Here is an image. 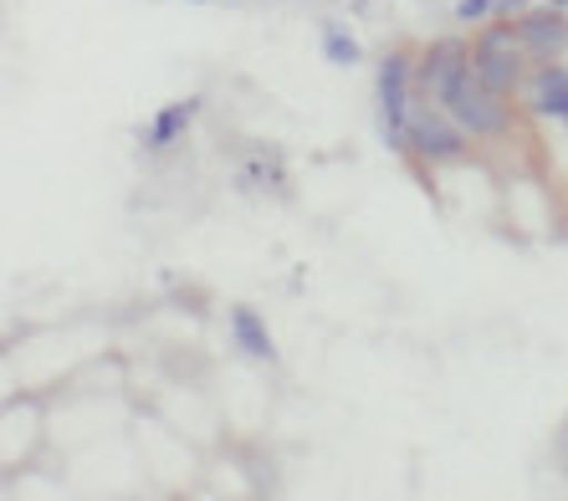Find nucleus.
Instances as JSON below:
<instances>
[{"label":"nucleus","mask_w":568,"mask_h":501,"mask_svg":"<svg viewBox=\"0 0 568 501\" xmlns=\"http://www.w3.org/2000/svg\"><path fill=\"white\" fill-rule=\"evenodd\" d=\"M532 0H497V21H517V16H528Z\"/></svg>","instance_id":"ddd939ff"},{"label":"nucleus","mask_w":568,"mask_h":501,"mask_svg":"<svg viewBox=\"0 0 568 501\" xmlns=\"http://www.w3.org/2000/svg\"><path fill=\"white\" fill-rule=\"evenodd\" d=\"M517 41L532 57V67L542 62H564L568 57V11H554L548 0L532 6L528 16H517Z\"/></svg>","instance_id":"0eeeda50"},{"label":"nucleus","mask_w":568,"mask_h":501,"mask_svg":"<svg viewBox=\"0 0 568 501\" xmlns=\"http://www.w3.org/2000/svg\"><path fill=\"white\" fill-rule=\"evenodd\" d=\"M415 57L420 52L395 47L374 67V119H379L384 149L399 159H410V113L420 103V93H415Z\"/></svg>","instance_id":"f257e3e1"},{"label":"nucleus","mask_w":568,"mask_h":501,"mask_svg":"<svg viewBox=\"0 0 568 501\" xmlns=\"http://www.w3.org/2000/svg\"><path fill=\"white\" fill-rule=\"evenodd\" d=\"M466 67H471V37L450 31V37L425 41L420 57H415V93H420L425 103H436L450 82L462 78Z\"/></svg>","instance_id":"39448f33"},{"label":"nucleus","mask_w":568,"mask_h":501,"mask_svg":"<svg viewBox=\"0 0 568 501\" xmlns=\"http://www.w3.org/2000/svg\"><path fill=\"white\" fill-rule=\"evenodd\" d=\"M205 113V98L190 93V98H174V103L154 108V119L144 123V133H139V144L149 149V154H170L180 139H190V129H195V119Z\"/></svg>","instance_id":"6e6552de"},{"label":"nucleus","mask_w":568,"mask_h":501,"mask_svg":"<svg viewBox=\"0 0 568 501\" xmlns=\"http://www.w3.org/2000/svg\"><path fill=\"white\" fill-rule=\"evenodd\" d=\"M436 108H446L450 119L462 123L471 139H507V133L517 129V103L513 98H503V93H491L471 67H466L462 78L436 98Z\"/></svg>","instance_id":"f03ea898"},{"label":"nucleus","mask_w":568,"mask_h":501,"mask_svg":"<svg viewBox=\"0 0 568 501\" xmlns=\"http://www.w3.org/2000/svg\"><path fill=\"white\" fill-rule=\"evenodd\" d=\"M471 72L487 82L491 93L503 98H517L523 82L532 72V57L523 52L517 41V21H487V27L471 37Z\"/></svg>","instance_id":"7ed1b4c3"},{"label":"nucleus","mask_w":568,"mask_h":501,"mask_svg":"<svg viewBox=\"0 0 568 501\" xmlns=\"http://www.w3.org/2000/svg\"><path fill=\"white\" fill-rule=\"evenodd\" d=\"M456 27L462 31H481L487 21H497V0H456Z\"/></svg>","instance_id":"f8f14e48"},{"label":"nucleus","mask_w":568,"mask_h":501,"mask_svg":"<svg viewBox=\"0 0 568 501\" xmlns=\"http://www.w3.org/2000/svg\"><path fill=\"white\" fill-rule=\"evenodd\" d=\"M323 57H328L333 67H354L358 57H364V47H358V37L344 21H323Z\"/></svg>","instance_id":"9b49d317"},{"label":"nucleus","mask_w":568,"mask_h":501,"mask_svg":"<svg viewBox=\"0 0 568 501\" xmlns=\"http://www.w3.org/2000/svg\"><path fill=\"white\" fill-rule=\"evenodd\" d=\"M517 103H523L528 119H542V123H554V129H564L568 123V62L532 67L528 82H523V93H517Z\"/></svg>","instance_id":"423d86ee"},{"label":"nucleus","mask_w":568,"mask_h":501,"mask_svg":"<svg viewBox=\"0 0 568 501\" xmlns=\"http://www.w3.org/2000/svg\"><path fill=\"white\" fill-rule=\"evenodd\" d=\"M190 6H205V0H190Z\"/></svg>","instance_id":"2eb2a0df"},{"label":"nucleus","mask_w":568,"mask_h":501,"mask_svg":"<svg viewBox=\"0 0 568 501\" xmlns=\"http://www.w3.org/2000/svg\"><path fill=\"white\" fill-rule=\"evenodd\" d=\"M241 185L246 190H262V195H287V170H282V159L272 149H256L246 164H241Z\"/></svg>","instance_id":"9d476101"},{"label":"nucleus","mask_w":568,"mask_h":501,"mask_svg":"<svg viewBox=\"0 0 568 501\" xmlns=\"http://www.w3.org/2000/svg\"><path fill=\"white\" fill-rule=\"evenodd\" d=\"M225 328H231V344H236V354L256 358V364H272V369L282 364L277 338H272L266 317L256 313L252 303H231V313H225Z\"/></svg>","instance_id":"1a4fd4ad"},{"label":"nucleus","mask_w":568,"mask_h":501,"mask_svg":"<svg viewBox=\"0 0 568 501\" xmlns=\"http://www.w3.org/2000/svg\"><path fill=\"white\" fill-rule=\"evenodd\" d=\"M548 6H554V11H568V0H548Z\"/></svg>","instance_id":"4468645a"},{"label":"nucleus","mask_w":568,"mask_h":501,"mask_svg":"<svg viewBox=\"0 0 568 501\" xmlns=\"http://www.w3.org/2000/svg\"><path fill=\"white\" fill-rule=\"evenodd\" d=\"M471 144L476 139L450 119L446 108L425 103V98L415 103V113H410V164H420V170H450V164L471 159Z\"/></svg>","instance_id":"20e7f679"}]
</instances>
